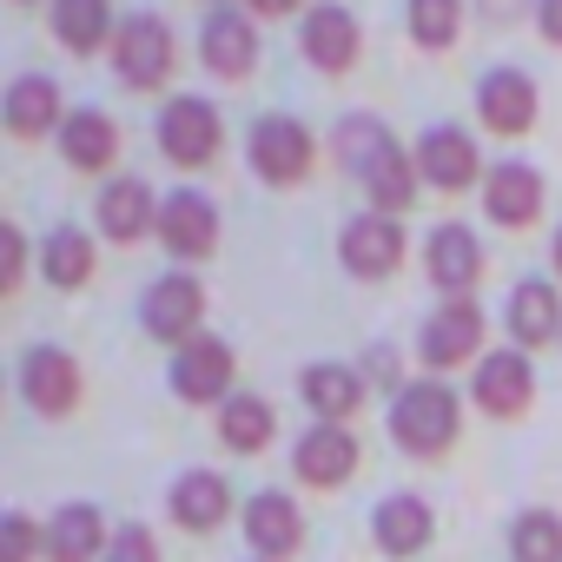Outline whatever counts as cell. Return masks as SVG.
<instances>
[{
  "label": "cell",
  "instance_id": "6da1fadb",
  "mask_svg": "<svg viewBox=\"0 0 562 562\" xmlns=\"http://www.w3.org/2000/svg\"><path fill=\"white\" fill-rule=\"evenodd\" d=\"M338 159L358 172V186L371 192V212H411V199H417V186H424V172H417V153L411 146H397L391 139V126L384 120H364V113H351L345 126H338Z\"/></svg>",
  "mask_w": 562,
  "mask_h": 562
},
{
  "label": "cell",
  "instance_id": "7a4b0ae2",
  "mask_svg": "<svg viewBox=\"0 0 562 562\" xmlns=\"http://www.w3.org/2000/svg\"><path fill=\"white\" fill-rule=\"evenodd\" d=\"M391 437H397V450H411V457H443V450L457 443V391L437 384V378L404 384L397 404H391Z\"/></svg>",
  "mask_w": 562,
  "mask_h": 562
},
{
  "label": "cell",
  "instance_id": "3957f363",
  "mask_svg": "<svg viewBox=\"0 0 562 562\" xmlns=\"http://www.w3.org/2000/svg\"><path fill=\"white\" fill-rule=\"evenodd\" d=\"M312 159H318V139H312L305 120H292V113L251 120V133H245V166H251L265 186H299V179L312 172Z\"/></svg>",
  "mask_w": 562,
  "mask_h": 562
},
{
  "label": "cell",
  "instance_id": "277c9868",
  "mask_svg": "<svg viewBox=\"0 0 562 562\" xmlns=\"http://www.w3.org/2000/svg\"><path fill=\"white\" fill-rule=\"evenodd\" d=\"M172 60H179V41H172L166 14H126V21H120V41H113V74H120V87L159 93V87L172 80Z\"/></svg>",
  "mask_w": 562,
  "mask_h": 562
},
{
  "label": "cell",
  "instance_id": "5b68a950",
  "mask_svg": "<svg viewBox=\"0 0 562 562\" xmlns=\"http://www.w3.org/2000/svg\"><path fill=\"white\" fill-rule=\"evenodd\" d=\"M218 146H225V120H218L212 100H199V93H172V100L159 106V153H166L172 166L199 172V166L218 159Z\"/></svg>",
  "mask_w": 562,
  "mask_h": 562
},
{
  "label": "cell",
  "instance_id": "8992f818",
  "mask_svg": "<svg viewBox=\"0 0 562 562\" xmlns=\"http://www.w3.org/2000/svg\"><path fill=\"white\" fill-rule=\"evenodd\" d=\"M483 305L476 299H443L430 318H424V331H417V358L430 364V371H457V364H470L476 351H483Z\"/></svg>",
  "mask_w": 562,
  "mask_h": 562
},
{
  "label": "cell",
  "instance_id": "52a82bcc",
  "mask_svg": "<svg viewBox=\"0 0 562 562\" xmlns=\"http://www.w3.org/2000/svg\"><path fill=\"white\" fill-rule=\"evenodd\" d=\"M199 318H205V285L192 271H166L146 285V305H139V325L159 338V345H192L199 338Z\"/></svg>",
  "mask_w": 562,
  "mask_h": 562
},
{
  "label": "cell",
  "instance_id": "ba28073f",
  "mask_svg": "<svg viewBox=\"0 0 562 562\" xmlns=\"http://www.w3.org/2000/svg\"><path fill=\"white\" fill-rule=\"evenodd\" d=\"M159 245L179 258V265H199L218 251V205L199 192V186H179L159 199Z\"/></svg>",
  "mask_w": 562,
  "mask_h": 562
},
{
  "label": "cell",
  "instance_id": "9c48e42d",
  "mask_svg": "<svg viewBox=\"0 0 562 562\" xmlns=\"http://www.w3.org/2000/svg\"><path fill=\"white\" fill-rule=\"evenodd\" d=\"M199 60L218 80H245L258 67V14H245V8H205V21H199Z\"/></svg>",
  "mask_w": 562,
  "mask_h": 562
},
{
  "label": "cell",
  "instance_id": "30bf717a",
  "mask_svg": "<svg viewBox=\"0 0 562 562\" xmlns=\"http://www.w3.org/2000/svg\"><path fill=\"white\" fill-rule=\"evenodd\" d=\"M536 113H542V93H536V80H529L522 67H490V74L476 80V120H483L496 139L529 133Z\"/></svg>",
  "mask_w": 562,
  "mask_h": 562
},
{
  "label": "cell",
  "instance_id": "8fae6325",
  "mask_svg": "<svg viewBox=\"0 0 562 562\" xmlns=\"http://www.w3.org/2000/svg\"><path fill=\"white\" fill-rule=\"evenodd\" d=\"M417 172H424V186H437V192H463V186H476V172H490L483 166V153H476V133H463V126H424L417 133Z\"/></svg>",
  "mask_w": 562,
  "mask_h": 562
},
{
  "label": "cell",
  "instance_id": "7c38bea8",
  "mask_svg": "<svg viewBox=\"0 0 562 562\" xmlns=\"http://www.w3.org/2000/svg\"><path fill=\"white\" fill-rule=\"evenodd\" d=\"M338 258L351 278H391L404 265V225L391 212H358L338 232Z\"/></svg>",
  "mask_w": 562,
  "mask_h": 562
},
{
  "label": "cell",
  "instance_id": "4fadbf2b",
  "mask_svg": "<svg viewBox=\"0 0 562 562\" xmlns=\"http://www.w3.org/2000/svg\"><path fill=\"white\" fill-rule=\"evenodd\" d=\"M232 378H238V358H232L225 338H205L199 331L192 345L172 351V391L186 404H225L232 397Z\"/></svg>",
  "mask_w": 562,
  "mask_h": 562
},
{
  "label": "cell",
  "instance_id": "5bb4252c",
  "mask_svg": "<svg viewBox=\"0 0 562 562\" xmlns=\"http://www.w3.org/2000/svg\"><path fill=\"white\" fill-rule=\"evenodd\" d=\"M299 54L318 67V74H351L358 54H364V34H358V14L338 8V0H325V8H312L299 21Z\"/></svg>",
  "mask_w": 562,
  "mask_h": 562
},
{
  "label": "cell",
  "instance_id": "9a60e30c",
  "mask_svg": "<svg viewBox=\"0 0 562 562\" xmlns=\"http://www.w3.org/2000/svg\"><path fill=\"white\" fill-rule=\"evenodd\" d=\"M483 212H490L496 225H509V232L536 225V218H542V172H536L529 159H496V166L483 172Z\"/></svg>",
  "mask_w": 562,
  "mask_h": 562
},
{
  "label": "cell",
  "instance_id": "2e32d148",
  "mask_svg": "<svg viewBox=\"0 0 562 562\" xmlns=\"http://www.w3.org/2000/svg\"><path fill=\"white\" fill-rule=\"evenodd\" d=\"M21 397H27L41 417H67V411L80 404V364H74V351L34 345V351L21 358Z\"/></svg>",
  "mask_w": 562,
  "mask_h": 562
},
{
  "label": "cell",
  "instance_id": "e0dca14e",
  "mask_svg": "<svg viewBox=\"0 0 562 562\" xmlns=\"http://www.w3.org/2000/svg\"><path fill=\"white\" fill-rule=\"evenodd\" d=\"M470 397H476V411H490V417H522V411L536 404V371H529V358H522V351H490V358H476Z\"/></svg>",
  "mask_w": 562,
  "mask_h": 562
},
{
  "label": "cell",
  "instance_id": "ac0fdd59",
  "mask_svg": "<svg viewBox=\"0 0 562 562\" xmlns=\"http://www.w3.org/2000/svg\"><path fill=\"white\" fill-rule=\"evenodd\" d=\"M424 271H430V285H437L443 299L476 292V278H483V245H476V232H470V225H437V232L424 238Z\"/></svg>",
  "mask_w": 562,
  "mask_h": 562
},
{
  "label": "cell",
  "instance_id": "d6986e66",
  "mask_svg": "<svg viewBox=\"0 0 562 562\" xmlns=\"http://www.w3.org/2000/svg\"><path fill=\"white\" fill-rule=\"evenodd\" d=\"M93 218H100V232L113 238V245H133V238H146V232H159V199H153V186L146 179H106L100 186V199H93Z\"/></svg>",
  "mask_w": 562,
  "mask_h": 562
},
{
  "label": "cell",
  "instance_id": "ffe728a7",
  "mask_svg": "<svg viewBox=\"0 0 562 562\" xmlns=\"http://www.w3.org/2000/svg\"><path fill=\"white\" fill-rule=\"evenodd\" d=\"M292 470H299V483H312V490H338V483H351V470H358V437H351L345 424H318V430L299 437Z\"/></svg>",
  "mask_w": 562,
  "mask_h": 562
},
{
  "label": "cell",
  "instance_id": "44dd1931",
  "mask_svg": "<svg viewBox=\"0 0 562 562\" xmlns=\"http://www.w3.org/2000/svg\"><path fill=\"white\" fill-rule=\"evenodd\" d=\"M54 139H60V159H67L74 172H106V166L120 159V120H113L106 106H74Z\"/></svg>",
  "mask_w": 562,
  "mask_h": 562
},
{
  "label": "cell",
  "instance_id": "7402d4cb",
  "mask_svg": "<svg viewBox=\"0 0 562 562\" xmlns=\"http://www.w3.org/2000/svg\"><path fill=\"white\" fill-rule=\"evenodd\" d=\"M0 120H8L14 139H41V133H60L67 126V106H60V87L47 74H21L0 100Z\"/></svg>",
  "mask_w": 562,
  "mask_h": 562
},
{
  "label": "cell",
  "instance_id": "603a6c76",
  "mask_svg": "<svg viewBox=\"0 0 562 562\" xmlns=\"http://www.w3.org/2000/svg\"><path fill=\"white\" fill-rule=\"evenodd\" d=\"M503 325H509L516 351H536V345L562 338V299H555V285H549V278H522V285L509 292V312H503Z\"/></svg>",
  "mask_w": 562,
  "mask_h": 562
},
{
  "label": "cell",
  "instance_id": "cb8c5ba5",
  "mask_svg": "<svg viewBox=\"0 0 562 562\" xmlns=\"http://www.w3.org/2000/svg\"><path fill=\"white\" fill-rule=\"evenodd\" d=\"M299 536H305V516H299V503H292V496L258 490V496L245 503V542H251L265 562L292 555V549H299Z\"/></svg>",
  "mask_w": 562,
  "mask_h": 562
},
{
  "label": "cell",
  "instance_id": "d4e9b609",
  "mask_svg": "<svg viewBox=\"0 0 562 562\" xmlns=\"http://www.w3.org/2000/svg\"><path fill=\"white\" fill-rule=\"evenodd\" d=\"M120 21L126 14H113V0H54V34H60V47L67 54H100V47H113L120 41Z\"/></svg>",
  "mask_w": 562,
  "mask_h": 562
},
{
  "label": "cell",
  "instance_id": "484cf974",
  "mask_svg": "<svg viewBox=\"0 0 562 562\" xmlns=\"http://www.w3.org/2000/svg\"><path fill=\"white\" fill-rule=\"evenodd\" d=\"M225 516H232V483H225V476H212V470H186V476L172 483V522L212 536Z\"/></svg>",
  "mask_w": 562,
  "mask_h": 562
},
{
  "label": "cell",
  "instance_id": "4316f807",
  "mask_svg": "<svg viewBox=\"0 0 562 562\" xmlns=\"http://www.w3.org/2000/svg\"><path fill=\"white\" fill-rule=\"evenodd\" d=\"M299 391H305V404L318 411V424H345V417L364 404V371H351V364H312V371L299 378Z\"/></svg>",
  "mask_w": 562,
  "mask_h": 562
},
{
  "label": "cell",
  "instance_id": "83f0119b",
  "mask_svg": "<svg viewBox=\"0 0 562 562\" xmlns=\"http://www.w3.org/2000/svg\"><path fill=\"white\" fill-rule=\"evenodd\" d=\"M430 529H437V516L424 496H391V503H378V522H371L384 555H417L430 542Z\"/></svg>",
  "mask_w": 562,
  "mask_h": 562
},
{
  "label": "cell",
  "instance_id": "f1b7e54d",
  "mask_svg": "<svg viewBox=\"0 0 562 562\" xmlns=\"http://www.w3.org/2000/svg\"><path fill=\"white\" fill-rule=\"evenodd\" d=\"M106 542H113V536H106V522H100L93 503H67V509L47 522V555H54V562H93Z\"/></svg>",
  "mask_w": 562,
  "mask_h": 562
},
{
  "label": "cell",
  "instance_id": "f546056e",
  "mask_svg": "<svg viewBox=\"0 0 562 562\" xmlns=\"http://www.w3.org/2000/svg\"><path fill=\"white\" fill-rule=\"evenodd\" d=\"M41 271H47V285L80 292L87 278H93V232H80V225H54L47 245H41Z\"/></svg>",
  "mask_w": 562,
  "mask_h": 562
},
{
  "label": "cell",
  "instance_id": "4dcf8cb0",
  "mask_svg": "<svg viewBox=\"0 0 562 562\" xmlns=\"http://www.w3.org/2000/svg\"><path fill=\"white\" fill-rule=\"evenodd\" d=\"M271 430H278V411H271L265 397H251V391H232V397L218 404V437H225L238 457L265 450V443H271Z\"/></svg>",
  "mask_w": 562,
  "mask_h": 562
},
{
  "label": "cell",
  "instance_id": "1f68e13d",
  "mask_svg": "<svg viewBox=\"0 0 562 562\" xmlns=\"http://www.w3.org/2000/svg\"><path fill=\"white\" fill-rule=\"evenodd\" d=\"M404 21H411V41L424 54H443V47H457L463 0H404Z\"/></svg>",
  "mask_w": 562,
  "mask_h": 562
},
{
  "label": "cell",
  "instance_id": "d6a6232c",
  "mask_svg": "<svg viewBox=\"0 0 562 562\" xmlns=\"http://www.w3.org/2000/svg\"><path fill=\"white\" fill-rule=\"evenodd\" d=\"M509 555L516 562H562V516L555 509H522L509 522Z\"/></svg>",
  "mask_w": 562,
  "mask_h": 562
},
{
  "label": "cell",
  "instance_id": "836d02e7",
  "mask_svg": "<svg viewBox=\"0 0 562 562\" xmlns=\"http://www.w3.org/2000/svg\"><path fill=\"white\" fill-rule=\"evenodd\" d=\"M106 562H159V542H153L139 522H126V529H113V542H106Z\"/></svg>",
  "mask_w": 562,
  "mask_h": 562
},
{
  "label": "cell",
  "instance_id": "e575fe53",
  "mask_svg": "<svg viewBox=\"0 0 562 562\" xmlns=\"http://www.w3.org/2000/svg\"><path fill=\"white\" fill-rule=\"evenodd\" d=\"M21 271H27V238L21 225L0 232V292H21Z\"/></svg>",
  "mask_w": 562,
  "mask_h": 562
},
{
  "label": "cell",
  "instance_id": "d590c367",
  "mask_svg": "<svg viewBox=\"0 0 562 562\" xmlns=\"http://www.w3.org/2000/svg\"><path fill=\"white\" fill-rule=\"evenodd\" d=\"M34 549H41V529L14 509V516H8V529H0V562H27Z\"/></svg>",
  "mask_w": 562,
  "mask_h": 562
},
{
  "label": "cell",
  "instance_id": "8d00e7d4",
  "mask_svg": "<svg viewBox=\"0 0 562 562\" xmlns=\"http://www.w3.org/2000/svg\"><path fill=\"white\" fill-rule=\"evenodd\" d=\"M536 27L549 47H562V0H536Z\"/></svg>",
  "mask_w": 562,
  "mask_h": 562
},
{
  "label": "cell",
  "instance_id": "74e56055",
  "mask_svg": "<svg viewBox=\"0 0 562 562\" xmlns=\"http://www.w3.org/2000/svg\"><path fill=\"white\" fill-rule=\"evenodd\" d=\"M245 14H258V21H278V14H299L305 0H238Z\"/></svg>",
  "mask_w": 562,
  "mask_h": 562
},
{
  "label": "cell",
  "instance_id": "f35d334b",
  "mask_svg": "<svg viewBox=\"0 0 562 562\" xmlns=\"http://www.w3.org/2000/svg\"><path fill=\"white\" fill-rule=\"evenodd\" d=\"M364 378H371V384H397V364H391V351H384V345L364 358Z\"/></svg>",
  "mask_w": 562,
  "mask_h": 562
},
{
  "label": "cell",
  "instance_id": "ab89813d",
  "mask_svg": "<svg viewBox=\"0 0 562 562\" xmlns=\"http://www.w3.org/2000/svg\"><path fill=\"white\" fill-rule=\"evenodd\" d=\"M549 258H555V278H562V225H555V245H549Z\"/></svg>",
  "mask_w": 562,
  "mask_h": 562
},
{
  "label": "cell",
  "instance_id": "60d3db41",
  "mask_svg": "<svg viewBox=\"0 0 562 562\" xmlns=\"http://www.w3.org/2000/svg\"><path fill=\"white\" fill-rule=\"evenodd\" d=\"M205 8H225V0H205Z\"/></svg>",
  "mask_w": 562,
  "mask_h": 562
}]
</instances>
